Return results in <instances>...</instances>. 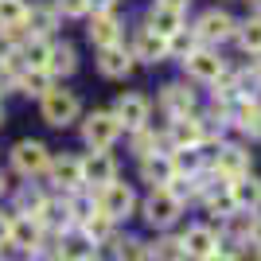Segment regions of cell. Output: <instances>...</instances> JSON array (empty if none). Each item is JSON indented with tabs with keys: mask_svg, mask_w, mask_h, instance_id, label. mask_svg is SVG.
Instances as JSON below:
<instances>
[{
	"mask_svg": "<svg viewBox=\"0 0 261 261\" xmlns=\"http://www.w3.org/2000/svg\"><path fill=\"white\" fill-rule=\"evenodd\" d=\"M78 113H82V101H78L74 90L66 86H51L43 90V121L47 125H70V121H78Z\"/></svg>",
	"mask_w": 261,
	"mask_h": 261,
	"instance_id": "1",
	"label": "cell"
},
{
	"mask_svg": "<svg viewBox=\"0 0 261 261\" xmlns=\"http://www.w3.org/2000/svg\"><path fill=\"white\" fill-rule=\"evenodd\" d=\"M133 207H137V195H133L129 184H117V179H113V184H106L98 191V211H101V215H109L113 222L129 218Z\"/></svg>",
	"mask_w": 261,
	"mask_h": 261,
	"instance_id": "2",
	"label": "cell"
},
{
	"mask_svg": "<svg viewBox=\"0 0 261 261\" xmlns=\"http://www.w3.org/2000/svg\"><path fill=\"white\" fill-rule=\"evenodd\" d=\"M82 137H86V144L94 152H106L109 144L121 137V121L113 117V109L109 113H90L86 125H82Z\"/></svg>",
	"mask_w": 261,
	"mask_h": 261,
	"instance_id": "3",
	"label": "cell"
},
{
	"mask_svg": "<svg viewBox=\"0 0 261 261\" xmlns=\"http://www.w3.org/2000/svg\"><path fill=\"white\" fill-rule=\"evenodd\" d=\"M179 211H184V203H179L168 187H152V195L144 203V218H148L152 226H172L175 218H179Z\"/></svg>",
	"mask_w": 261,
	"mask_h": 261,
	"instance_id": "4",
	"label": "cell"
},
{
	"mask_svg": "<svg viewBox=\"0 0 261 261\" xmlns=\"http://www.w3.org/2000/svg\"><path fill=\"white\" fill-rule=\"evenodd\" d=\"M12 164H16L20 175H39L51 168V156H47V148L39 141H20L12 148Z\"/></svg>",
	"mask_w": 261,
	"mask_h": 261,
	"instance_id": "5",
	"label": "cell"
},
{
	"mask_svg": "<svg viewBox=\"0 0 261 261\" xmlns=\"http://www.w3.org/2000/svg\"><path fill=\"white\" fill-rule=\"evenodd\" d=\"M234 32H238V23L230 20L226 12H218V8L203 12V16H199V23H195L199 43H222V39H230Z\"/></svg>",
	"mask_w": 261,
	"mask_h": 261,
	"instance_id": "6",
	"label": "cell"
},
{
	"mask_svg": "<svg viewBox=\"0 0 261 261\" xmlns=\"http://www.w3.org/2000/svg\"><path fill=\"white\" fill-rule=\"evenodd\" d=\"M113 117L121 121V129H144L148 125V98H141V94H121L117 106H113Z\"/></svg>",
	"mask_w": 261,
	"mask_h": 261,
	"instance_id": "7",
	"label": "cell"
},
{
	"mask_svg": "<svg viewBox=\"0 0 261 261\" xmlns=\"http://www.w3.org/2000/svg\"><path fill=\"white\" fill-rule=\"evenodd\" d=\"M117 179V164H113V156L109 152H90L86 160H82V184L86 187H106Z\"/></svg>",
	"mask_w": 261,
	"mask_h": 261,
	"instance_id": "8",
	"label": "cell"
},
{
	"mask_svg": "<svg viewBox=\"0 0 261 261\" xmlns=\"http://www.w3.org/2000/svg\"><path fill=\"white\" fill-rule=\"evenodd\" d=\"M215 172L226 175L230 184H234V179H242V175L250 172V152H246V148H238V144H222V148H218V156H215Z\"/></svg>",
	"mask_w": 261,
	"mask_h": 261,
	"instance_id": "9",
	"label": "cell"
},
{
	"mask_svg": "<svg viewBox=\"0 0 261 261\" xmlns=\"http://www.w3.org/2000/svg\"><path fill=\"white\" fill-rule=\"evenodd\" d=\"M184 63H187V74L199 78V82H215L218 86V78L226 74V63H222L218 55H211V51H191Z\"/></svg>",
	"mask_w": 261,
	"mask_h": 261,
	"instance_id": "10",
	"label": "cell"
},
{
	"mask_svg": "<svg viewBox=\"0 0 261 261\" xmlns=\"http://www.w3.org/2000/svg\"><path fill=\"white\" fill-rule=\"evenodd\" d=\"M141 175H144V184H152V187H168L175 179V164L168 152H148L141 156Z\"/></svg>",
	"mask_w": 261,
	"mask_h": 261,
	"instance_id": "11",
	"label": "cell"
},
{
	"mask_svg": "<svg viewBox=\"0 0 261 261\" xmlns=\"http://www.w3.org/2000/svg\"><path fill=\"white\" fill-rule=\"evenodd\" d=\"M179 242H184V253L195 261H207L211 253H218V234L211 226H191Z\"/></svg>",
	"mask_w": 261,
	"mask_h": 261,
	"instance_id": "12",
	"label": "cell"
},
{
	"mask_svg": "<svg viewBox=\"0 0 261 261\" xmlns=\"http://www.w3.org/2000/svg\"><path fill=\"white\" fill-rule=\"evenodd\" d=\"M90 43L98 47H113V43H121V20L113 16V12H94V20H90Z\"/></svg>",
	"mask_w": 261,
	"mask_h": 261,
	"instance_id": "13",
	"label": "cell"
},
{
	"mask_svg": "<svg viewBox=\"0 0 261 261\" xmlns=\"http://www.w3.org/2000/svg\"><path fill=\"white\" fill-rule=\"evenodd\" d=\"M133 55L141 59V63H164L168 59V39L160 32H152L148 23H144L141 32H137V43H133Z\"/></svg>",
	"mask_w": 261,
	"mask_h": 261,
	"instance_id": "14",
	"label": "cell"
},
{
	"mask_svg": "<svg viewBox=\"0 0 261 261\" xmlns=\"http://www.w3.org/2000/svg\"><path fill=\"white\" fill-rule=\"evenodd\" d=\"M133 63H137V55L129 51V47H121V43H113V47H101V59H98V70L106 78H125L133 70Z\"/></svg>",
	"mask_w": 261,
	"mask_h": 261,
	"instance_id": "15",
	"label": "cell"
},
{
	"mask_svg": "<svg viewBox=\"0 0 261 261\" xmlns=\"http://www.w3.org/2000/svg\"><path fill=\"white\" fill-rule=\"evenodd\" d=\"M148 28L160 32L164 39H172L175 32H184V8H172V4H160V0H156L152 8H148Z\"/></svg>",
	"mask_w": 261,
	"mask_h": 261,
	"instance_id": "16",
	"label": "cell"
},
{
	"mask_svg": "<svg viewBox=\"0 0 261 261\" xmlns=\"http://www.w3.org/2000/svg\"><path fill=\"white\" fill-rule=\"evenodd\" d=\"M168 141H172L175 148H195V144L203 141V121L191 117V113H184V117H172Z\"/></svg>",
	"mask_w": 261,
	"mask_h": 261,
	"instance_id": "17",
	"label": "cell"
},
{
	"mask_svg": "<svg viewBox=\"0 0 261 261\" xmlns=\"http://www.w3.org/2000/svg\"><path fill=\"white\" fill-rule=\"evenodd\" d=\"M51 179L55 187H63V191H78L82 187V160H74V156H59V160H51Z\"/></svg>",
	"mask_w": 261,
	"mask_h": 261,
	"instance_id": "18",
	"label": "cell"
},
{
	"mask_svg": "<svg viewBox=\"0 0 261 261\" xmlns=\"http://www.w3.org/2000/svg\"><path fill=\"white\" fill-rule=\"evenodd\" d=\"M43 238V222L35 215H16L12 218V246H20V250H35Z\"/></svg>",
	"mask_w": 261,
	"mask_h": 261,
	"instance_id": "19",
	"label": "cell"
},
{
	"mask_svg": "<svg viewBox=\"0 0 261 261\" xmlns=\"http://www.w3.org/2000/svg\"><path fill=\"white\" fill-rule=\"evenodd\" d=\"M230 195H234V207L238 211H261V179L257 175H242L230 184Z\"/></svg>",
	"mask_w": 261,
	"mask_h": 261,
	"instance_id": "20",
	"label": "cell"
},
{
	"mask_svg": "<svg viewBox=\"0 0 261 261\" xmlns=\"http://www.w3.org/2000/svg\"><path fill=\"white\" fill-rule=\"evenodd\" d=\"M160 106L168 109V117H184V113H191V109H195V94H191L184 82H172V86H164Z\"/></svg>",
	"mask_w": 261,
	"mask_h": 261,
	"instance_id": "21",
	"label": "cell"
},
{
	"mask_svg": "<svg viewBox=\"0 0 261 261\" xmlns=\"http://www.w3.org/2000/svg\"><path fill=\"white\" fill-rule=\"evenodd\" d=\"M78 55L70 43H51V55H47V74H74Z\"/></svg>",
	"mask_w": 261,
	"mask_h": 261,
	"instance_id": "22",
	"label": "cell"
},
{
	"mask_svg": "<svg viewBox=\"0 0 261 261\" xmlns=\"http://www.w3.org/2000/svg\"><path fill=\"white\" fill-rule=\"evenodd\" d=\"M234 121H238V129H246L250 137H261V106L257 101H238V106H234Z\"/></svg>",
	"mask_w": 261,
	"mask_h": 261,
	"instance_id": "23",
	"label": "cell"
},
{
	"mask_svg": "<svg viewBox=\"0 0 261 261\" xmlns=\"http://www.w3.org/2000/svg\"><path fill=\"white\" fill-rule=\"evenodd\" d=\"M172 164H175V175H199V168H203V152H199V144H195V148H175Z\"/></svg>",
	"mask_w": 261,
	"mask_h": 261,
	"instance_id": "24",
	"label": "cell"
},
{
	"mask_svg": "<svg viewBox=\"0 0 261 261\" xmlns=\"http://www.w3.org/2000/svg\"><path fill=\"white\" fill-rule=\"evenodd\" d=\"M238 43L246 47L250 55H261V16H253V20H246V23H238Z\"/></svg>",
	"mask_w": 261,
	"mask_h": 261,
	"instance_id": "25",
	"label": "cell"
},
{
	"mask_svg": "<svg viewBox=\"0 0 261 261\" xmlns=\"http://www.w3.org/2000/svg\"><path fill=\"white\" fill-rule=\"evenodd\" d=\"M23 20H28L23 0H0V28H23Z\"/></svg>",
	"mask_w": 261,
	"mask_h": 261,
	"instance_id": "26",
	"label": "cell"
},
{
	"mask_svg": "<svg viewBox=\"0 0 261 261\" xmlns=\"http://www.w3.org/2000/svg\"><path fill=\"white\" fill-rule=\"evenodd\" d=\"M23 23H32L28 32L43 39V35H51V32H55V12H51V8H32V12H28V20H23Z\"/></svg>",
	"mask_w": 261,
	"mask_h": 261,
	"instance_id": "27",
	"label": "cell"
},
{
	"mask_svg": "<svg viewBox=\"0 0 261 261\" xmlns=\"http://www.w3.org/2000/svg\"><path fill=\"white\" fill-rule=\"evenodd\" d=\"M16 86L23 90V94H43V90H51L47 86V70H23V74H16Z\"/></svg>",
	"mask_w": 261,
	"mask_h": 261,
	"instance_id": "28",
	"label": "cell"
},
{
	"mask_svg": "<svg viewBox=\"0 0 261 261\" xmlns=\"http://www.w3.org/2000/svg\"><path fill=\"white\" fill-rule=\"evenodd\" d=\"M184 257L187 253H184V242L179 238H164L152 246V261H184Z\"/></svg>",
	"mask_w": 261,
	"mask_h": 261,
	"instance_id": "29",
	"label": "cell"
},
{
	"mask_svg": "<svg viewBox=\"0 0 261 261\" xmlns=\"http://www.w3.org/2000/svg\"><path fill=\"white\" fill-rule=\"evenodd\" d=\"M195 43H199V35H195V32L187 35V28H184V32H175L172 39H168V55H179V59H187L191 51H199Z\"/></svg>",
	"mask_w": 261,
	"mask_h": 261,
	"instance_id": "30",
	"label": "cell"
},
{
	"mask_svg": "<svg viewBox=\"0 0 261 261\" xmlns=\"http://www.w3.org/2000/svg\"><path fill=\"white\" fill-rule=\"evenodd\" d=\"M82 226H86V234H90L94 242H106V238H109V230H113V218L98 211V215H90L86 222H82Z\"/></svg>",
	"mask_w": 261,
	"mask_h": 261,
	"instance_id": "31",
	"label": "cell"
},
{
	"mask_svg": "<svg viewBox=\"0 0 261 261\" xmlns=\"http://www.w3.org/2000/svg\"><path fill=\"white\" fill-rule=\"evenodd\" d=\"M148 257V250H144L137 238H125V242H117V261H144Z\"/></svg>",
	"mask_w": 261,
	"mask_h": 261,
	"instance_id": "32",
	"label": "cell"
},
{
	"mask_svg": "<svg viewBox=\"0 0 261 261\" xmlns=\"http://www.w3.org/2000/svg\"><path fill=\"white\" fill-rule=\"evenodd\" d=\"M55 8L63 12V16H86L90 0H55Z\"/></svg>",
	"mask_w": 261,
	"mask_h": 261,
	"instance_id": "33",
	"label": "cell"
},
{
	"mask_svg": "<svg viewBox=\"0 0 261 261\" xmlns=\"http://www.w3.org/2000/svg\"><path fill=\"white\" fill-rule=\"evenodd\" d=\"M133 148H137L141 156L156 152V133H148V129H137V141H133Z\"/></svg>",
	"mask_w": 261,
	"mask_h": 261,
	"instance_id": "34",
	"label": "cell"
},
{
	"mask_svg": "<svg viewBox=\"0 0 261 261\" xmlns=\"http://www.w3.org/2000/svg\"><path fill=\"white\" fill-rule=\"evenodd\" d=\"M0 242H12V218L0 215Z\"/></svg>",
	"mask_w": 261,
	"mask_h": 261,
	"instance_id": "35",
	"label": "cell"
},
{
	"mask_svg": "<svg viewBox=\"0 0 261 261\" xmlns=\"http://www.w3.org/2000/svg\"><path fill=\"white\" fill-rule=\"evenodd\" d=\"M113 4H117V0H90V8H94V12H109Z\"/></svg>",
	"mask_w": 261,
	"mask_h": 261,
	"instance_id": "36",
	"label": "cell"
},
{
	"mask_svg": "<svg viewBox=\"0 0 261 261\" xmlns=\"http://www.w3.org/2000/svg\"><path fill=\"white\" fill-rule=\"evenodd\" d=\"M207 261H234V257H230V253H226V250H222V253H211V257H207Z\"/></svg>",
	"mask_w": 261,
	"mask_h": 261,
	"instance_id": "37",
	"label": "cell"
},
{
	"mask_svg": "<svg viewBox=\"0 0 261 261\" xmlns=\"http://www.w3.org/2000/svg\"><path fill=\"white\" fill-rule=\"evenodd\" d=\"M160 4H172V8H184L187 12V0H160Z\"/></svg>",
	"mask_w": 261,
	"mask_h": 261,
	"instance_id": "38",
	"label": "cell"
},
{
	"mask_svg": "<svg viewBox=\"0 0 261 261\" xmlns=\"http://www.w3.org/2000/svg\"><path fill=\"white\" fill-rule=\"evenodd\" d=\"M250 8H253V12H261V0H250Z\"/></svg>",
	"mask_w": 261,
	"mask_h": 261,
	"instance_id": "39",
	"label": "cell"
},
{
	"mask_svg": "<svg viewBox=\"0 0 261 261\" xmlns=\"http://www.w3.org/2000/svg\"><path fill=\"white\" fill-rule=\"evenodd\" d=\"M4 187H8V179H4V175H0V195H4Z\"/></svg>",
	"mask_w": 261,
	"mask_h": 261,
	"instance_id": "40",
	"label": "cell"
},
{
	"mask_svg": "<svg viewBox=\"0 0 261 261\" xmlns=\"http://www.w3.org/2000/svg\"><path fill=\"white\" fill-rule=\"evenodd\" d=\"M78 261H98V257H90V253H86V257H78Z\"/></svg>",
	"mask_w": 261,
	"mask_h": 261,
	"instance_id": "41",
	"label": "cell"
},
{
	"mask_svg": "<svg viewBox=\"0 0 261 261\" xmlns=\"http://www.w3.org/2000/svg\"><path fill=\"white\" fill-rule=\"evenodd\" d=\"M0 125H4V106H0Z\"/></svg>",
	"mask_w": 261,
	"mask_h": 261,
	"instance_id": "42",
	"label": "cell"
},
{
	"mask_svg": "<svg viewBox=\"0 0 261 261\" xmlns=\"http://www.w3.org/2000/svg\"><path fill=\"white\" fill-rule=\"evenodd\" d=\"M35 261H51V257H35Z\"/></svg>",
	"mask_w": 261,
	"mask_h": 261,
	"instance_id": "43",
	"label": "cell"
},
{
	"mask_svg": "<svg viewBox=\"0 0 261 261\" xmlns=\"http://www.w3.org/2000/svg\"><path fill=\"white\" fill-rule=\"evenodd\" d=\"M0 261H4V257H0Z\"/></svg>",
	"mask_w": 261,
	"mask_h": 261,
	"instance_id": "44",
	"label": "cell"
}]
</instances>
